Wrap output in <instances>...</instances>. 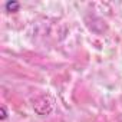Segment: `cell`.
Wrapping results in <instances>:
<instances>
[{
    "label": "cell",
    "mask_w": 122,
    "mask_h": 122,
    "mask_svg": "<svg viewBox=\"0 0 122 122\" xmlns=\"http://www.w3.org/2000/svg\"><path fill=\"white\" fill-rule=\"evenodd\" d=\"M5 7H6L7 12H17L19 7H20V5H19L17 2H7V3L5 5Z\"/></svg>",
    "instance_id": "obj_1"
},
{
    "label": "cell",
    "mask_w": 122,
    "mask_h": 122,
    "mask_svg": "<svg viewBox=\"0 0 122 122\" xmlns=\"http://www.w3.org/2000/svg\"><path fill=\"white\" fill-rule=\"evenodd\" d=\"M6 116H7V115H6V108L3 106V108H2V119H6Z\"/></svg>",
    "instance_id": "obj_2"
}]
</instances>
